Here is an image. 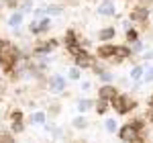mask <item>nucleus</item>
Wrapping results in <instances>:
<instances>
[{
	"mask_svg": "<svg viewBox=\"0 0 153 143\" xmlns=\"http://www.w3.org/2000/svg\"><path fill=\"white\" fill-rule=\"evenodd\" d=\"M143 60H145V61H151L153 60V49H149V51L143 53Z\"/></svg>",
	"mask_w": 153,
	"mask_h": 143,
	"instance_id": "473e14b6",
	"label": "nucleus"
},
{
	"mask_svg": "<svg viewBox=\"0 0 153 143\" xmlns=\"http://www.w3.org/2000/svg\"><path fill=\"white\" fill-rule=\"evenodd\" d=\"M147 104H149V108H153V94L149 96V100H147Z\"/></svg>",
	"mask_w": 153,
	"mask_h": 143,
	"instance_id": "e433bc0d",
	"label": "nucleus"
},
{
	"mask_svg": "<svg viewBox=\"0 0 153 143\" xmlns=\"http://www.w3.org/2000/svg\"><path fill=\"white\" fill-rule=\"evenodd\" d=\"M23 19H25V14L21 10H16V12H12V14H10L8 25H10V27H14V29H19V27H21V23H23Z\"/></svg>",
	"mask_w": 153,
	"mask_h": 143,
	"instance_id": "6ab92c4d",
	"label": "nucleus"
},
{
	"mask_svg": "<svg viewBox=\"0 0 153 143\" xmlns=\"http://www.w3.org/2000/svg\"><path fill=\"white\" fill-rule=\"evenodd\" d=\"M98 14H100V16H117V8H114L112 0H104V2L98 6Z\"/></svg>",
	"mask_w": 153,
	"mask_h": 143,
	"instance_id": "f8f14e48",
	"label": "nucleus"
},
{
	"mask_svg": "<svg viewBox=\"0 0 153 143\" xmlns=\"http://www.w3.org/2000/svg\"><path fill=\"white\" fill-rule=\"evenodd\" d=\"M63 43H65V47L70 49V53H74V55H78V53L82 51V45H80V37H78V33H76L74 29H70V31L65 33V39H63Z\"/></svg>",
	"mask_w": 153,
	"mask_h": 143,
	"instance_id": "7ed1b4c3",
	"label": "nucleus"
},
{
	"mask_svg": "<svg viewBox=\"0 0 153 143\" xmlns=\"http://www.w3.org/2000/svg\"><path fill=\"white\" fill-rule=\"evenodd\" d=\"M12 133H23L25 131V123H12Z\"/></svg>",
	"mask_w": 153,
	"mask_h": 143,
	"instance_id": "7c9ffc66",
	"label": "nucleus"
},
{
	"mask_svg": "<svg viewBox=\"0 0 153 143\" xmlns=\"http://www.w3.org/2000/svg\"><path fill=\"white\" fill-rule=\"evenodd\" d=\"M35 16H37V19H43V16H45V6L37 8V10H35Z\"/></svg>",
	"mask_w": 153,
	"mask_h": 143,
	"instance_id": "2f4dec72",
	"label": "nucleus"
},
{
	"mask_svg": "<svg viewBox=\"0 0 153 143\" xmlns=\"http://www.w3.org/2000/svg\"><path fill=\"white\" fill-rule=\"evenodd\" d=\"M131 49H133V51H143L145 47H143V43H141V41H137V43H133V47H131Z\"/></svg>",
	"mask_w": 153,
	"mask_h": 143,
	"instance_id": "72a5a7b5",
	"label": "nucleus"
},
{
	"mask_svg": "<svg viewBox=\"0 0 153 143\" xmlns=\"http://www.w3.org/2000/svg\"><path fill=\"white\" fill-rule=\"evenodd\" d=\"M110 107L117 110V115H127V112H131V110L137 108V100L131 98L129 94H118L110 100Z\"/></svg>",
	"mask_w": 153,
	"mask_h": 143,
	"instance_id": "f03ea898",
	"label": "nucleus"
},
{
	"mask_svg": "<svg viewBox=\"0 0 153 143\" xmlns=\"http://www.w3.org/2000/svg\"><path fill=\"white\" fill-rule=\"evenodd\" d=\"M0 143H14V137L6 131H0Z\"/></svg>",
	"mask_w": 153,
	"mask_h": 143,
	"instance_id": "cd10ccee",
	"label": "nucleus"
},
{
	"mask_svg": "<svg viewBox=\"0 0 153 143\" xmlns=\"http://www.w3.org/2000/svg\"><path fill=\"white\" fill-rule=\"evenodd\" d=\"M100 80H102V82L104 84H112V80H114V78H112V74H110V72H102V74H100Z\"/></svg>",
	"mask_w": 153,
	"mask_h": 143,
	"instance_id": "c85d7f7f",
	"label": "nucleus"
},
{
	"mask_svg": "<svg viewBox=\"0 0 153 143\" xmlns=\"http://www.w3.org/2000/svg\"><path fill=\"white\" fill-rule=\"evenodd\" d=\"M143 82L151 84L153 82V66H145V74H143Z\"/></svg>",
	"mask_w": 153,
	"mask_h": 143,
	"instance_id": "393cba45",
	"label": "nucleus"
},
{
	"mask_svg": "<svg viewBox=\"0 0 153 143\" xmlns=\"http://www.w3.org/2000/svg\"><path fill=\"white\" fill-rule=\"evenodd\" d=\"M68 78H70V80H76V82H78V80L82 78V70H80L78 66L70 68V72H68Z\"/></svg>",
	"mask_w": 153,
	"mask_h": 143,
	"instance_id": "b1692460",
	"label": "nucleus"
},
{
	"mask_svg": "<svg viewBox=\"0 0 153 143\" xmlns=\"http://www.w3.org/2000/svg\"><path fill=\"white\" fill-rule=\"evenodd\" d=\"M92 108H94V100H90V98H80L78 100V112H88Z\"/></svg>",
	"mask_w": 153,
	"mask_h": 143,
	"instance_id": "f3484780",
	"label": "nucleus"
},
{
	"mask_svg": "<svg viewBox=\"0 0 153 143\" xmlns=\"http://www.w3.org/2000/svg\"><path fill=\"white\" fill-rule=\"evenodd\" d=\"M143 74H145V66H135L131 70V80H143Z\"/></svg>",
	"mask_w": 153,
	"mask_h": 143,
	"instance_id": "412c9836",
	"label": "nucleus"
},
{
	"mask_svg": "<svg viewBox=\"0 0 153 143\" xmlns=\"http://www.w3.org/2000/svg\"><path fill=\"white\" fill-rule=\"evenodd\" d=\"M19 60H21V49L16 45H10V43L4 41V45L0 49V66H2V70L6 74H12Z\"/></svg>",
	"mask_w": 153,
	"mask_h": 143,
	"instance_id": "f257e3e1",
	"label": "nucleus"
},
{
	"mask_svg": "<svg viewBox=\"0 0 153 143\" xmlns=\"http://www.w3.org/2000/svg\"><path fill=\"white\" fill-rule=\"evenodd\" d=\"M108 108H110V102H108V100H104V98H96L94 100V110L98 115H106Z\"/></svg>",
	"mask_w": 153,
	"mask_h": 143,
	"instance_id": "dca6fc26",
	"label": "nucleus"
},
{
	"mask_svg": "<svg viewBox=\"0 0 153 143\" xmlns=\"http://www.w3.org/2000/svg\"><path fill=\"white\" fill-rule=\"evenodd\" d=\"M120 143H123V141H120Z\"/></svg>",
	"mask_w": 153,
	"mask_h": 143,
	"instance_id": "ea45409f",
	"label": "nucleus"
},
{
	"mask_svg": "<svg viewBox=\"0 0 153 143\" xmlns=\"http://www.w3.org/2000/svg\"><path fill=\"white\" fill-rule=\"evenodd\" d=\"M76 57V66L80 68V70H86V68H92V63H94V60H92V55L86 51V49H82L78 55H74Z\"/></svg>",
	"mask_w": 153,
	"mask_h": 143,
	"instance_id": "0eeeda50",
	"label": "nucleus"
},
{
	"mask_svg": "<svg viewBox=\"0 0 153 143\" xmlns=\"http://www.w3.org/2000/svg\"><path fill=\"white\" fill-rule=\"evenodd\" d=\"M2 45H4V41H2V39H0V49H2Z\"/></svg>",
	"mask_w": 153,
	"mask_h": 143,
	"instance_id": "58836bf2",
	"label": "nucleus"
},
{
	"mask_svg": "<svg viewBox=\"0 0 153 143\" xmlns=\"http://www.w3.org/2000/svg\"><path fill=\"white\" fill-rule=\"evenodd\" d=\"M71 125H74V129L84 131V129H88V127H90V121L86 119L84 115H80V117H76V119H74V123H71Z\"/></svg>",
	"mask_w": 153,
	"mask_h": 143,
	"instance_id": "a211bd4d",
	"label": "nucleus"
},
{
	"mask_svg": "<svg viewBox=\"0 0 153 143\" xmlns=\"http://www.w3.org/2000/svg\"><path fill=\"white\" fill-rule=\"evenodd\" d=\"M0 90H4V84H2V80H0Z\"/></svg>",
	"mask_w": 153,
	"mask_h": 143,
	"instance_id": "4c0bfd02",
	"label": "nucleus"
},
{
	"mask_svg": "<svg viewBox=\"0 0 153 143\" xmlns=\"http://www.w3.org/2000/svg\"><path fill=\"white\" fill-rule=\"evenodd\" d=\"M49 115H51V117L59 115V102H51V104H49Z\"/></svg>",
	"mask_w": 153,
	"mask_h": 143,
	"instance_id": "c756f323",
	"label": "nucleus"
},
{
	"mask_svg": "<svg viewBox=\"0 0 153 143\" xmlns=\"http://www.w3.org/2000/svg\"><path fill=\"white\" fill-rule=\"evenodd\" d=\"M45 14H49V16L63 14V6H59V4H47V6H45Z\"/></svg>",
	"mask_w": 153,
	"mask_h": 143,
	"instance_id": "aec40b11",
	"label": "nucleus"
},
{
	"mask_svg": "<svg viewBox=\"0 0 153 143\" xmlns=\"http://www.w3.org/2000/svg\"><path fill=\"white\" fill-rule=\"evenodd\" d=\"M131 53H133V49H131V47H127V45H117V53H114L112 60L120 63V61H125L127 57H131Z\"/></svg>",
	"mask_w": 153,
	"mask_h": 143,
	"instance_id": "ddd939ff",
	"label": "nucleus"
},
{
	"mask_svg": "<svg viewBox=\"0 0 153 143\" xmlns=\"http://www.w3.org/2000/svg\"><path fill=\"white\" fill-rule=\"evenodd\" d=\"M139 135H141V133L135 131L133 125H129V123L123 125V127L118 129V137H120V141H123V143H135L137 139H139Z\"/></svg>",
	"mask_w": 153,
	"mask_h": 143,
	"instance_id": "20e7f679",
	"label": "nucleus"
},
{
	"mask_svg": "<svg viewBox=\"0 0 153 143\" xmlns=\"http://www.w3.org/2000/svg\"><path fill=\"white\" fill-rule=\"evenodd\" d=\"M49 27H51V21H49V19H43V21H33L29 29H31V33H33V35H41V33H45V31H47Z\"/></svg>",
	"mask_w": 153,
	"mask_h": 143,
	"instance_id": "9b49d317",
	"label": "nucleus"
},
{
	"mask_svg": "<svg viewBox=\"0 0 153 143\" xmlns=\"http://www.w3.org/2000/svg\"><path fill=\"white\" fill-rule=\"evenodd\" d=\"M149 19V10H147V6H135L129 14V21L131 23H145Z\"/></svg>",
	"mask_w": 153,
	"mask_h": 143,
	"instance_id": "423d86ee",
	"label": "nucleus"
},
{
	"mask_svg": "<svg viewBox=\"0 0 153 143\" xmlns=\"http://www.w3.org/2000/svg\"><path fill=\"white\" fill-rule=\"evenodd\" d=\"M147 119L153 121V108H149V110H147Z\"/></svg>",
	"mask_w": 153,
	"mask_h": 143,
	"instance_id": "c9c22d12",
	"label": "nucleus"
},
{
	"mask_svg": "<svg viewBox=\"0 0 153 143\" xmlns=\"http://www.w3.org/2000/svg\"><path fill=\"white\" fill-rule=\"evenodd\" d=\"M125 39H127L129 43H137V41H139V31H137V29H129V31H125Z\"/></svg>",
	"mask_w": 153,
	"mask_h": 143,
	"instance_id": "4be33fe9",
	"label": "nucleus"
},
{
	"mask_svg": "<svg viewBox=\"0 0 153 143\" xmlns=\"http://www.w3.org/2000/svg\"><path fill=\"white\" fill-rule=\"evenodd\" d=\"M129 125H133V129H135V131H139V133H143V131H145V119H141V117L133 119V121L129 123Z\"/></svg>",
	"mask_w": 153,
	"mask_h": 143,
	"instance_id": "5701e85b",
	"label": "nucleus"
},
{
	"mask_svg": "<svg viewBox=\"0 0 153 143\" xmlns=\"http://www.w3.org/2000/svg\"><path fill=\"white\" fill-rule=\"evenodd\" d=\"M23 119H25L23 110H19V108H14V110L10 112V121H12V123H23Z\"/></svg>",
	"mask_w": 153,
	"mask_h": 143,
	"instance_id": "a878e982",
	"label": "nucleus"
},
{
	"mask_svg": "<svg viewBox=\"0 0 153 143\" xmlns=\"http://www.w3.org/2000/svg\"><path fill=\"white\" fill-rule=\"evenodd\" d=\"M29 123H31V125H45V123H47V112H45V110H35V112L31 115Z\"/></svg>",
	"mask_w": 153,
	"mask_h": 143,
	"instance_id": "2eb2a0df",
	"label": "nucleus"
},
{
	"mask_svg": "<svg viewBox=\"0 0 153 143\" xmlns=\"http://www.w3.org/2000/svg\"><path fill=\"white\" fill-rule=\"evenodd\" d=\"M82 90H90V82H82Z\"/></svg>",
	"mask_w": 153,
	"mask_h": 143,
	"instance_id": "f704fd0d",
	"label": "nucleus"
},
{
	"mask_svg": "<svg viewBox=\"0 0 153 143\" xmlns=\"http://www.w3.org/2000/svg\"><path fill=\"white\" fill-rule=\"evenodd\" d=\"M114 96H118V90L112 86V84H102L100 88H98V98H104V100H112Z\"/></svg>",
	"mask_w": 153,
	"mask_h": 143,
	"instance_id": "1a4fd4ad",
	"label": "nucleus"
},
{
	"mask_svg": "<svg viewBox=\"0 0 153 143\" xmlns=\"http://www.w3.org/2000/svg\"><path fill=\"white\" fill-rule=\"evenodd\" d=\"M117 35V31L112 29V27H104V29H100V33H98V39L100 41H104V43H110L112 39Z\"/></svg>",
	"mask_w": 153,
	"mask_h": 143,
	"instance_id": "4468645a",
	"label": "nucleus"
},
{
	"mask_svg": "<svg viewBox=\"0 0 153 143\" xmlns=\"http://www.w3.org/2000/svg\"><path fill=\"white\" fill-rule=\"evenodd\" d=\"M104 127H106V131H108V133H114V131H117V121H114V119H106L104 121Z\"/></svg>",
	"mask_w": 153,
	"mask_h": 143,
	"instance_id": "bb28decb",
	"label": "nucleus"
},
{
	"mask_svg": "<svg viewBox=\"0 0 153 143\" xmlns=\"http://www.w3.org/2000/svg\"><path fill=\"white\" fill-rule=\"evenodd\" d=\"M59 45L57 39H49V41H39L35 45V51L37 53H49V51H53V49Z\"/></svg>",
	"mask_w": 153,
	"mask_h": 143,
	"instance_id": "9d476101",
	"label": "nucleus"
},
{
	"mask_svg": "<svg viewBox=\"0 0 153 143\" xmlns=\"http://www.w3.org/2000/svg\"><path fill=\"white\" fill-rule=\"evenodd\" d=\"M65 86H68L65 78H63V76H59V74H55V76H51V78H49V90H51V92H55V94H61V92L65 90Z\"/></svg>",
	"mask_w": 153,
	"mask_h": 143,
	"instance_id": "39448f33",
	"label": "nucleus"
},
{
	"mask_svg": "<svg viewBox=\"0 0 153 143\" xmlns=\"http://www.w3.org/2000/svg\"><path fill=\"white\" fill-rule=\"evenodd\" d=\"M96 53H98L100 60H112L114 53H117V45H112V43H102L100 47L96 49Z\"/></svg>",
	"mask_w": 153,
	"mask_h": 143,
	"instance_id": "6e6552de",
	"label": "nucleus"
}]
</instances>
